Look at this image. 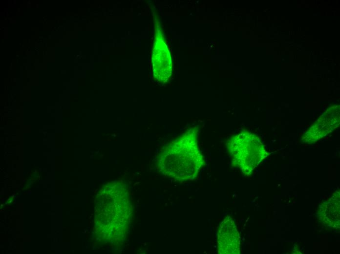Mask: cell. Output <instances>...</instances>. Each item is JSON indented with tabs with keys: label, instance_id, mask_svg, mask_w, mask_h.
Wrapping results in <instances>:
<instances>
[{
	"label": "cell",
	"instance_id": "1",
	"mask_svg": "<svg viewBox=\"0 0 340 254\" xmlns=\"http://www.w3.org/2000/svg\"><path fill=\"white\" fill-rule=\"evenodd\" d=\"M233 163L249 175L264 159L265 150L259 138L248 131L234 135L227 142Z\"/></svg>",
	"mask_w": 340,
	"mask_h": 254
},
{
	"label": "cell",
	"instance_id": "2",
	"mask_svg": "<svg viewBox=\"0 0 340 254\" xmlns=\"http://www.w3.org/2000/svg\"><path fill=\"white\" fill-rule=\"evenodd\" d=\"M197 131L195 128L190 129L176 142V149L173 148L176 152V174L183 179L195 178L204 163L198 147Z\"/></svg>",
	"mask_w": 340,
	"mask_h": 254
},
{
	"label": "cell",
	"instance_id": "3",
	"mask_svg": "<svg viewBox=\"0 0 340 254\" xmlns=\"http://www.w3.org/2000/svg\"><path fill=\"white\" fill-rule=\"evenodd\" d=\"M217 251L220 254H238L240 238L234 220L228 216L220 223L217 232Z\"/></svg>",
	"mask_w": 340,
	"mask_h": 254
}]
</instances>
